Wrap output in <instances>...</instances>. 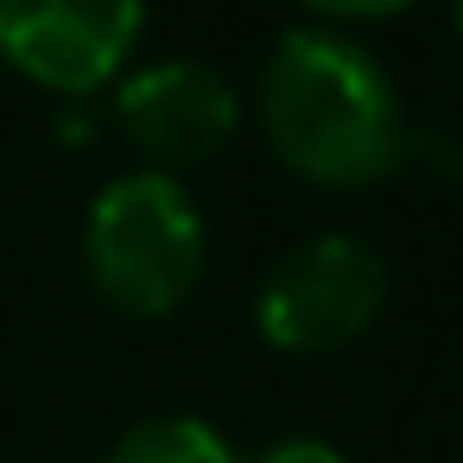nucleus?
<instances>
[{
    "instance_id": "nucleus-7",
    "label": "nucleus",
    "mask_w": 463,
    "mask_h": 463,
    "mask_svg": "<svg viewBox=\"0 0 463 463\" xmlns=\"http://www.w3.org/2000/svg\"><path fill=\"white\" fill-rule=\"evenodd\" d=\"M298 7H311L317 20H393L412 0H298Z\"/></svg>"
},
{
    "instance_id": "nucleus-8",
    "label": "nucleus",
    "mask_w": 463,
    "mask_h": 463,
    "mask_svg": "<svg viewBox=\"0 0 463 463\" xmlns=\"http://www.w3.org/2000/svg\"><path fill=\"white\" fill-rule=\"evenodd\" d=\"M254 463H349L330 438H279V444H267Z\"/></svg>"
},
{
    "instance_id": "nucleus-6",
    "label": "nucleus",
    "mask_w": 463,
    "mask_h": 463,
    "mask_svg": "<svg viewBox=\"0 0 463 463\" xmlns=\"http://www.w3.org/2000/svg\"><path fill=\"white\" fill-rule=\"evenodd\" d=\"M102 463H241V457H235V444L210 419H197V412H159V419L128 425L109 444Z\"/></svg>"
},
{
    "instance_id": "nucleus-4",
    "label": "nucleus",
    "mask_w": 463,
    "mask_h": 463,
    "mask_svg": "<svg viewBox=\"0 0 463 463\" xmlns=\"http://www.w3.org/2000/svg\"><path fill=\"white\" fill-rule=\"evenodd\" d=\"M146 0H0V64L71 102L121 77Z\"/></svg>"
},
{
    "instance_id": "nucleus-5",
    "label": "nucleus",
    "mask_w": 463,
    "mask_h": 463,
    "mask_svg": "<svg viewBox=\"0 0 463 463\" xmlns=\"http://www.w3.org/2000/svg\"><path fill=\"white\" fill-rule=\"evenodd\" d=\"M115 128L146 159V172L178 178L184 165H203L235 140L241 96L203 58H159L115 83Z\"/></svg>"
},
{
    "instance_id": "nucleus-3",
    "label": "nucleus",
    "mask_w": 463,
    "mask_h": 463,
    "mask_svg": "<svg viewBox=\"0 0 463 463\" xmlns=\"http://www.w3.org/2000/svg\"><path fill=\"white\" fill-rule=\"evenodd\" d=\"M387 305V260L349 235V229H324L292 241L254 292V330L267 349L286 355H330L343 343H355Z\"/></svg>"
},
{
    "instance_id": "nucleus-1",
    "label": "nucleus",
    "mask_w": 463,
    "mask_h": 463,
    "mask_svg": "<svg viewBox=\"0 0 463 463\" xmlns=\"http://www.w3.org/2000/svg\"><path fill=\"white\" fill-rule=\"evenodd\" d=\"M254 115L273 159L324 191L374 184L406 159V115L387 64L336 26H292L267 52Z\"/></svg>"
},
{
    "instance_id": "nucleus-9",
    "label": "nucleus",
    "mask_w": 463,
    "mask_h": 463,
    "mask_svg": "<svg viewBox=\"0 0 463 463\" xmlns=\"http://www.w3.org/2000/svg\"><path fill=\"white\" fill-rule=\"evenodd\" d=\"M450 26H457V39H463V0H450Z\"/></svg>"
},
{
    "instance_id": "nucleus-2",
    "label": "nucleus",
    "mask_w": 463,
    "mask_h": 463,
    "mask_svg": "<svg viewBox=\"0 0 463 463\" xmlns=\"http://www.w3.org/2000/svg\"><path fill=\"white\" fill-rule=\"evenodd\" d=\"M210 260V229L191 191L165 172H121L83 216V273L121 317H172Z\"/></svg>"
}]
</instances>
